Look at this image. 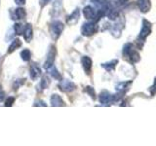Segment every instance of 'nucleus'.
I'll list each match as a JSON object with an SVG mask.
<instances>
[{
  "instance_id": "a878e982",
  "label": "nucleus",
  "mask_w": 156,
  "mask_h": 146,
  "mask_svg": "<svg viewBox=\"0 0 156 146\" xmlns=\"http://www.w3.org/2000/svg\"><path fill=\"white\" fill-rule=\"evenodd\" d=\"M51 2V0H39V4H40V6L43 8V7H45L47 6V5Z\"/></svg>"
},
{
  "instance_id": "bb28decb",
  "label": "nucleus",
  "mask_w": 156,
  "mask_h": 146,
  "mask_svg": "<svg viewBox=\"0 0 156 146\" xmlns=\"http://www.w3.org/2000/svg\"><path fill=\"white\" fill-rule=\"evenodd\" d=\"M150 92H151V95H152V96L156 92V78H155V80H154L153 85L151 86V88H150Z\"/></svg>"
},
{
  "instance_id": "1a4fd4ad",
  "label": "nucleus",
  "mask_w": 156,
  "mask_h": 146,
  "mask_svg": "<svg viewBox=\"0 0 156 146\" xmlns=\"http://www.w3.org/2000/svg\"><path fill=\"white\" fill-rule=\"evenodd\" d=\"M81 64L83 69H84L86 74H90L92 71V65H93V61L92 58L88 56H84L81 58Z\"/></svg>"
},
{
  "instance_id": "6e6552de",
  "label": "nucleus",
  "mask_w": 156,
  "mask_h": 146,
  "mask_svg": "<svg viewBox=\"0 0 156 146\" xmlns=\"http://www.w3.org/2000/svg\"><path fill=\"white\" fill-rule=\"evenodd\" d=\"M41 68L39 67L36 63H32L30 65V68H29V76H30V79L35 81L37 80L39 77L41 76Z\"/></svg>"
},
{
  "instance_id": "dca6fc26",
  "label": "nucleus",
  "mask_w": 156,
  "mask_h": 146,
  "mask_svg": "<svg viewBox=\"0 0 156 146\" xmlns=\"http://www.w3.org/2000/svg\"><path fill=\"white\" fill-rule=\"evenodd\" d=\"M22 47V41L20 40L19 38H16L14 39V40L12 41L11 45L9 46V49H8V54H12L13 52H15L17 50V49L21 48Z\"/></svg>"
},
{
  "instance_id": "c85d7f7f",
  "label": "nucleus",
  "mask_w": 156,
  "mask_h": 146,
  "mask_svg": "<svg viewBox=\"0 0 156 146\" xmlns=\"http://www.w3.org/2000/svg\"><path fill=\"white\" fill-rule=\"evenodd\" d=\"M118 1H119L121 4H124V3H126L127 1H128V0H118Z\"/></svg>"
},
{
  "instance_id": "9b49d317",
  "label": "nucleus",
  "mask_w": 156,
  "mask_h": 146,
  "mask_svg": "<svg viewBox=\"0 0 156 146\" xmlns=\"http://www.w3.org/2000/svg\"><path fill=\"white\" fill-rule=\"evenodd\" d=\"M79 17H80V12H79V9H75L74 11H73L69 16L66 17V23L69 24V26H73L74 23H76L78 22V19H79Z\"/></svg>"
},
{
  "instance_id": "a211bd4d",
  "label": "nucleus",
  "mask_w": 156,
  "mask_h": 146,
  "mask_svg": "<svg viewBox=\"0 0 156 146\" xmlns=\"http://www.w3.org/2000/svg\"><path fill=\"white\" fill-rule=\"evenodd\" d=\"M117 63H118V61H117V60H113V61H109V62L102 63L101 66L104 67L105 70H107V71H111V70H113L114 68H115V66H116Z\"/></svg>"
},
{
  "instance_id": "ddd939ff",
  "label": "nucleus",
  "mask_w": 156,
  "mask_h": 146,
  "mask_svg": "<svg viewBox=\"0 0 156 146\" xmlns=\"http://www.w3.org/2000/svg\"><path fill=\"white\" fill-rule=\"evenodd\" d=\"M138 6L140 12L147 13L151 8L150 0H138Z\"/></svg>"
},
{
  "instance_id": "7ed1b4c3",
  "label": "nucleus",
  "mask_w": 156,
  "mask_h": 146,
  "mask_svg": "<svg viewBox=\"0 0 156 146\" xmlns=\"http://www.w3.org/2000/svg\"><path fill=\"white\" fill-rule=\"evenodd\" d=\"M58 89L63 92H70L76 89V85L69 79H62L58 84Z\"/></svg>"
},
{
  "instance_id": "4468645a",
  "label": "nucleus",
  "mask_w": 156,
  "mask_h": 146,
  "mask_svg": "<svg viewBox=\"0 0 156 146\" xmlns=\"http://www.w3.org/2000/svg\"><path fill=\"white\" fill-rule=\"evenodd\" d=\"M49 73V75H50L53 79H55V80H58V81H61L62 80V75H61V73L58 72V70L57 69V67L55 65H51L50 67H48L47 69H46Z\"/></svg>"
},
{
  "instance_id": "412c9836",
  "label": "nucleus",
  "mask_w": 156,
  "mask_h": 146,
  "mask_svg": "<svg viewBox=\"0 0 156 146\" xmlns=\"http://www.w3.org/2000/svg\"><path fill=\"white\" fill-rule=\"evenodd\" d=\"M50 85V80L47 76H43L41 78V81H40V84H39V87L41 88V90H45L49 87Z\"/></svg>"
},
{
  "instance_id": "0eeeda50",
  "label": "nucleus",
  "mask_w": 156,
  "mask_h": 146,
  "mask_svg": "<svg viewBox=\"0 0 156 146\" xmlns=\"http://www.w3.org/2000/svg\"><path fill=\"white\" fill-rule=\"evenodd\" d=\"M56 55H57V51L56 48L54 46H51L50 49H49V52L47 54V58L45 61V64H44V68L47 69L48 67H50L51 65L54 64V61L56 58Z\"/></svg>"
},
{
  "instance_id": "9d476101",
  "label": "nucleus",
  "mask_w": 156,
  "mask_h": 146,
  "mask_svg": "<svg viewBox=\"0 0 156 146\" xmlns=\"http://www.w3.org/2000/svg\"><path fill=\"white\" fill-rule=\"evenodd\" d=\"M23 35L24 40H26L27 43H29L32 40V38H33V30H32L31 23H27L26 26H24Z\"/></svg>"
},
{
  "instance_id": "b1692460",
  "label": "nucleus",
  "mask_w": 156,
  "mask_h": 146,
  "mask_svg": "<svg viewBox=\"0 0 156 146\" xmlns=\"http://www.w3.org/2000/svg\"><path fill=\"white\" fill-rule=\"evenodd\" d=\"M5 96H6V94H5V92H4V90H3L2 86L0 85V102L4 101V99H5Z\"/></svg>"
},
{
  "instance_id": "423d86ee",
  "label": "nucleus",
  "mask_w": 156,
  "mask_h": 146,
  "mask_svg": "<svg viewBox=\"0 0 156 146\" xmlns=\"http://www.w3.org/2000/svg\"><path fill=\"white\" fill-rule=\"evenodd\" d=\"M151 23L146 21V19H144L143 21V27H141V30L140 32V35H139V38H140L141 40H145L146 37H147L149 34L151 33Z\"/></svg>"
},
{
  "instance_id": "aec40b11",
  "label": "nucleus",
  "mask_w": 156,
  "mask_h": 146,
  "mask_svg": "<svg viewBox=\"0 0 156 146\" xmlns=\"http://www.w3.org/2000/svg\"><path fill=\"white\" fill-rule=\"evenodd\" d=\"M14 33L16 34V35H22L23 32V28H24V26L21 23H16L14 24Z\"/></svg>"
},
{
  "instance_id": "f3484780",
  "label": "nucleus",
  "mask_w": 156,
  "mask_h": 146,
  "mask_svg": "<svg viewBox=\"0 0 156 146\" xmlns=\"http://www.w3.org/2000/svg\"><path fill=\"white\" fill-rule=\"evenodd\" d=\"M131 84H132V82H122V83H119V84L116 86V90H117V92H120V94H124L126 91L129 90Z\"/></svg>"
},
{
  "instance_id": "20e7f679",
  "label": "nucleus",
  "mask_w": 156,
  "mask_h": 146,
  "mask_svg": "<svg viewBox=\"0 0 156 146\" xmlns=\"http://www.w3.org/2000/svg\"><path fill=\"white\" fill-rule=\"evenodd\" d=\"M91 3L94 5V8L96 10L104 12L105 14L110 7L108 0H91Z\"/></svg>"
},
{
  "instance_id": "393cba45",
  "label": "nucleus",
  "mask_w": 156,
  "mask_h": 146,
  "mask_svg": "<svg viewBox=\"0 0 156 146\" xmlns=\"http://www.w3.org/2000/svg\"><path fill=\"white\" fill-rule=\"evenodd\" d=\"M33 106H47V104L45 103V101H43V100H36L34 102Z\"/></svg>"
},
{
  "instance_id": "f257e3e1",
  "label": "nucleus",
  "mask_w": 156,
  "mask_h": 146,
  "mask_svg": "<svg viewBox=\"0 0 156 146\" xmlns=\"http://www.w3.org/2000/svg\"><path fill=\"white\" fill-rule=\"evenodd\" d=\"M98 29H99V27L97 26V23L92 22V21H88L82 24L81 34L83 36L90 37L92 35H94L95 33H97Z\"/></svg>"
},
{
  "instance_id": "39448f33",
  "label": "nucleus",
  "mask_w": 156,
  "mask_h": 146,
  "mask_svg": "<svg viewBox=\"0 0 156 146\" xmlns=\"http://www.w3.org/2000/svg\"><path fill=\"white\" fill-rule=\"evenodd\" d=\"M99 99L101 104L105 105V104L110 103V102L115 101L116 99H118V97H116V96L109 94L107 91H102L99 96Z\"/></svg>"
},
{
  "instance_id": "f8f14e48",
  "label": "nucleus",
  "mask_w": 156,
  "mask_h": 146,
  "mask_svg": "<svg viewBox=\"0 0 156 146\" xmlns=\"http://www.w3.org/2000/svg\"><path fill=\"white\" fill-rule=\"evenodd\" d=\"M50 102H51V105L55 106V107L66 106V103H65V101H63V99H62V96L57 94L52 95L51 99H50Z\"/></svg>"
},
{
  "instance_id": "2eb2a0df",
  "label": "nucleus",
  "mask_w": 156,
  "mask_h": 146,
  "mask_svg": "<svg viewBox=\"0 0 156 146\" xmlns=\"http://www.w3.org/2000/svg\"><path fill=\"white\" fill-rule=\"evenodd\" d=\"M27 17V12H26V9L23 8V7H18L17 9H15L14 11V19H24Z\"/></svg>"
},
{
  "instance_id": "cd10ccee",
  "label": "nucleus",
  "mask_w": 156,
  "mask_h": 146,
  "mask_svg": "<svg viewBox=\"0 0 156 146\" xmlns=\"http://www.w3.org/2000/svg\"><path fill=\"white\" fill-rule=\"evenodd\" d=\"M26 1L27 0H15V2H16V4L19 5V6H23V5L26 4Z\"/></svg>"
},
{
  "instance_id": "5701e85b",
  "label": "nucleus",
  "mask_w": 156,
  "mask_h": 146,
  "mask_svg": "<svg viewBox=\"0 0 156 146\" xmlns=\"http://www.w3.org/2000/svg\"><path fill=\"white\" fill-rule=\"evenodd\" d=\"M86 92L88 95H89L90 96H92V99H96V94H95V90H94V88L93 87H90V86H88L86 87Z\"/></svg>"
},
{
  "instance_id": "f03ea898",
  "label": "nucleus",
  "mask_w": 156,
  "mask_h": 146,
  "mask_svg": "<svg viewBox=\"0 0 156 146\" xmlns=\"http://www.w3.org/2000/svg\"><path fill=\"white\" fill-rule=\"evenodd\" d=\"M63 29H65V26H63V23L61 21H54L51 23L50 33H51V37L53 40L56 41L60 38Z\"/></svg>"
},
{
  "instance_id": "6ab92c4d",
  "label": "nucleus",
  "mask_w": 156,
  "mask_h": 146,
  "mask_svg": "<svg viewBox=\"0 0 156 146\" xmlns=\"http://www.w3.org/2000/svg\"><path fill=\"white\" fill-rule=\"evenodd\" d=\"M21 57L23 61H29L31 60V52L28 49H23L21 52Z\"/></svg>"
},
{
  "instance_id": "4be33fe9",
  "label": "nucleus",
  "mask_w": 156,
  "mask_h": 146,
  "mask_svg": "<svg viewBox=\"0 0 156 146\" xmlns=\"http://www.w3.org/2000/svg\"><path fill=\"white\" fill-rule=\"evenodd\" d=\"M14 102H15V97L9 96V97H7L6 99H4V105L7 106V107H10V106H12L14 104Z\"/></svg>"
}]
</instances>
